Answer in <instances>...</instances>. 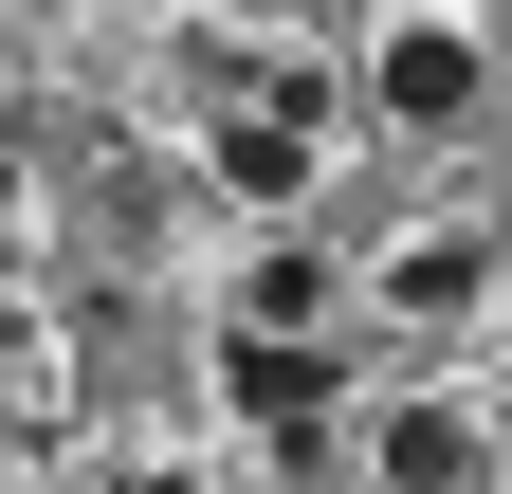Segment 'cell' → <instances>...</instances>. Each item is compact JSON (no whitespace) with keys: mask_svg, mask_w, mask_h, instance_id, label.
Segmentation results:
<instances>
[{"mask_svg":"<svg viewBox=\"0 0 512 494\" xmlns=\"http://www.w3.org/2000/svg\"><path fill=\"white\" fill-rule=\"evenodd\" d=\"M476 92H494L476 19H403V37L366 55V110H384V129H476Z\"/></svg>","mask_w":512,"mask_h":494,"instance_id":"obj_1","label":"cell"},{"mask_svg":"<svg viewBox=\"0 0 512 494\" xmlns=\"http://www.w3.org/2000/svg\"><path fill=\"white\" fill-rule=\"evenodd\" d=\"M366 476H384V494H476V476H494V421H476V403H384V421H366Z\"/></svg>","mask_w":512,"mask_h":494,"instance_id":"obj_2","label":"cell"},{"mask_svg":"<svg viewBox=\"0 0 512 494\" xmlns=\"http://www.w3.org/2000/svg\"><path fill=\"white\" fill-rule=\"evenodd\" d=\"M220 385H238V421H275V440H330V385H348V366L311 348V330H238Z\"/></svg>","mask_w":512,"mask_h":494,"instance_id":"obj_3","label":"cell"},{"mask_svg":"<svg viewBox=\"0 0 512 494\" xmlns=\"http://www.w3.org/2000/svg\"><path fill=\"white\" fill-rule=\"evenodd\" d=\"M330 293H348V275L311 257V238H275V257L238 275V330H330Z\"/></svg>","mask_w":512,"mask_h":494,"instance_id":"obj_4","label":"cell"},{"mask_svg":"<svg viewBox=\"0 0 512 494\" xmlns=\"http://www.w3.org/2000/svg\"><path fill=\"white\" fill-rule=\"evenodd\" d=\"M220 183L293 202V183H311V110H238V129H220Z\"/></svg>","mask_w":512,"mask_h":494,"instance_id":"obj_5","label":"cell"},{"mask_svg":"<svg viewBox=\"0 0 512 494\" xmlns=\"http://www.w3.org/2000/svg\"><path fill=\"white\" fill-rule=\"evenodd\" d=\"M384 293H403V312H476V293H494V257H476V238H421Z\"/></svg>","mask_w":512,"mask_h":494,"instance_id":"obj_6","label":"cell"},{"mask_svg":"<svg viewBox=\"0 0 512 494\" xmlns=\"http://www.w3.org/2000/svg\"><path fill=\"white\" fill-rule=\"evenodd\" d=\"M476 55H494V74H512V0H494V37H476Z\"/></svg>","mask_w":512,"mask_h":494,"instance_id":"obj_7","label":"cell"},{"mask_svg":"<svg viewBox=\"0 0 512 494\" xmlns=\"http://www.w3.org/2000/svg\"><path fill=\"white\" fill-rule=\"evenodd\" d=\"M128 494H202V476H128Z\"/></svg>","mask_w":512,"mask_h":494,"instance_id":"obj_8","label":"cell"}]
</instances>
